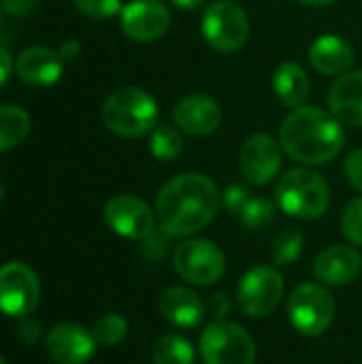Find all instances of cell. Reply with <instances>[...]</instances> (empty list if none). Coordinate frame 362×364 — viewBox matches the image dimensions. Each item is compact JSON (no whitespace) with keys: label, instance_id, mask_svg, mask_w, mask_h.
I'll return each instance as SVG.
<instances>
[{"label":"cell","instance_id":"obj_36","mask_svg":"<svg viewBox=\"0 0 362 364\" xmlns=\"http://www.w3.org/2000/svg\"><path fill=\"white\" fill-rule=\"evenodd\" d=\"M297 2L307 4V6H331V4H335L337 0H297Z\"/></svg>","mask_w":362,"mask_h":364},{"label":"cell","instance_id":"obj_22","mask_svg":"<svg viewBox=\"0 0 362 364\" xmlns=\"http://www.w3.org/2000/svg\"><path fill=\"white\" fill-rule=\"evenodd\" d=\"M30 134V115L11 105L0 107V154L17 147Z\"/></svg>","mask_w":362,"mask_h":364},{"label":"cell","instance_id":"obj_13","mask_svg":"<svg viewBox=\"0 0 362 364\" xmlns=\"http://www.w3.org/2000/svg\"><path fill=\"white\" fill-rule=\"evenodd\" d=\"M105 222L115 235L124 239L143 241L149 235H154L156 220L151 209L141 198L130 194H119L105 205Z\"/></svg>","mask_w":362,"mask_h":364},{"label":"cell","instance_id":"obj_11","mask_svg":"<svg viewBox=\"0 0 362 364\" xmlns=\"http://www.w3.org/2000/svg\"><path fill=\"white\" fill-rule=\"evenodd\" d=\"M241 175L254 186H267L282 168V145L267 132L252 134L239 154Z\"/></svg>","mask_w":362,"mask_h":364},{"label":"cell","instance_id":"obj_31","mask_svg":"<svg viewBox=\"0 0 362 364\" xmlns=\"http://www.w3.org/2000/svg\"><path fill=\"white\" fill-rule=\"evenodd\" d=\"M346 175L350 179V183L362 192V149H354L352 154H348L346 158Z\"/></svg>","mask_w":362,"mask_h":364},{"label":"cell","instance_id":"obj_17","mask_svg":"<svg viewBox=\"0 0 362 364\" xmlns=\"http://www.w3.org/2000/svg\"><path fill=\"white\" fill-rule=\"evenodd\" d=\"M307 58L320 75L341 77L350 73L354 64V49L346 38L337 34H322L309 45Z\"/></svg>","mask_w":362,"mask_h":364},{"label":"cell","instance_id":"obj_14","mask_svg":"<svg viewBox=\"0 0 362 364\" xmlns=\"http://www.w3.org/2000/svg\"><path fill=\"white\" fill-rule=\"evenodd\" d=\"M47 354L58 364H85L96 350L94 335L79 324H58L45 339Z\"/></svg>","mask_w":362,"mask_h":364},{"label":"cell","instance_id":"obj_23","mask_svg":"<svg viewBox=\"0 0 362 364\" xmlns=\"http://www.w3.org/2000/svg\"><path fill=\"white\" fill-rule=\"evenodd\" d=\"M154 364H194L192 343L179 335H164L154 346Z\"/></svg>","mask_w":362,"mask_h":364},{"label":"cell","instance_id":"obj_1","mask_svg":"<svg viewBox=\"0 0 362 364\" xmlns=\"http://www.w3.org/2000/svg\"><path fill=\"white\" fill-rule=\"evenodd\" d=\"M222 205L218 186L201 175L186 173L169 179L156 196V215L169 237H188L209 226Z\"/></svg>","mask_w":362,"mask_h":364},{"label":"cell","instance_id":"obj_7","mask_svg":"<svg viewBox=\"0 0 362 364\" xmlns=\"http://www.w3.org/2000/svg\"><path fill=\"white\" fill-rule=\"evenodd\" d=\"M288 318L301 335L320 337L335 318V301L326 288L303 284L288 299Z\"/></svg>","mask_w":362,"mask_h":364},{"label":"cell","instance_id":"obj_8","mask_svg":"<svg viewBox=\"0 0 362 364\" xmlns=\"http://www.w3.org/2000/svg\"><path fill=\"white\" fill-rule=\"evenodd\" d=\"M173 267L186 282L194 286H211L224 275L226 258L215 243L207 239H190L175 247Z\"/></svg>","mask_w":362,"mask_h":364},{"label":"cell","instance_id":"obj_9","mask_svg":"<svg viewBox=\"0 0 362 364\" xmlns=\"http://www.w3.org/2000/svg\"><path fill=\"white\" fill-rule=\"evenodd\" d=\"M41 299L38 277L28 264L6 262L0 267V311L13 318L30 316Z\"/></svg>","mask_w":362,"mask_h":364},{"label":"cell","instance_id":"obj_24","mask_svg":"<svg viewBox=\"0 0 362 364\" xmlns=\"http://www.w3.org/2000/svg\"><path fill=\"white\" fill-rule=\"evenodd\" d=\"M149 151L154 158L164 160V162L179 158V154L183 151L181 130L173 126H156L149 136Z\"/></svg>","mask_w":362,"mask_h":364},{"label":"cell","instance_id":"obj_30","mask_svg":"<svg viewBox=\"0 0 362 364\" xmlns=\"http://www.w3.org/2000/svg\"><path fill=\"white\" fill-rule=\"evenodd\" d=\"M252 198V194L247 192V188L233 183L226 188L224 196H222V205L226 207V211H230L233 215H239L243 211V207L247 205V200Z\"/></svg>","mask_w":362,"mask_h":364},{"label":"cell","instance_id":"obj_6","mask_svg":"<svg viewBox=\"0 0 362 364\" xmlns=\"http://www.w3.org/2000/svg\"><path fill=\"white\" fill-rule=\"evenodd\" d=\"M201 356L205 364H254L256 343L239 324L215 320L201 335Z\"/></svg>","mask_w":362,"mask_h":364},{"label":"cell","instance_id":"obj_27","mask_svg":"<svg viewBox=\"0 0 362 364\" xmlns=\"http://www.w3.org/2000/svg\"><path fill=\"white\" fill-rule=\"evenodd\" d=\"M92 335L100 346H117L128 335V322L119 314H107L94 324Z\"/></svg>","mask_w":362,"mask_h":364},{"label":"cell","instance_id":"obj_29","mask_svg":"<svg viewBox=\"0 0 362 364\" xmlns=\"http://www.w3.org/2000/svg\"><path fill=\"white\" fill-rule=\"evenodd\" d=\"M75 6L92 19H109L122 13V0H73Z\"/></svg>","mask_w":362,"mask_h":364},{"label":"cell","instance_id":"obj_4","mask_svg":"<svg viewBox=\"0 0 362 364\" xmlns=\"http://www.w3.org/2000/svg\"><path fill=\"white\" fill-rule=\"evenodd\" d=\"M331 190L326 179L309 168L288 171L275 188V205L299 220H318L326 213Z\"/></svg>","mask_w":362,"mask_h":364},{"label":"cell","instance_id":"obj_19","mask_svg":"<svg viewBox=\"0 0 362 364\" xmlns=\"http://www.w3.org/2000/svg\"><path fill=\"white\" fill-rule=\"evenodd\" d=\"M17 75L34 87H51L62 77V55L49 47H30L17 58Z\"/></svg>","mask_w":362,"mask_h":364},{"label":"cell","instance_id":"obj_18","mask_svg":"<svg viewBox=\"0 0 362 364\" xmlns=\"http://www.w3.org/2000/svg\"><path fill=\"white\" fill-rule=\"evenodd\" d=\"M362 258L354 247L333 245L320 252L314 264L316 277L326 286H348L361 273Z\"/></svg>","mask_w":362,"mask_h":364},{"label":"cell","instance_id":"obj_26","mask_svg":"<svg viewBox=\"0 0 362 364\" xmlns=\"http://www.w3.org/2000/svg\"><path fill=\"white\" fill-rule=\"evenodd\" d=\"M241 218V224L250 230H258V228H265L273 222L275 218V203L265 198V196H258V198H250L247 205L243 207V211L239 213Z\"/></svg>","mask_w":362,"mask_h":364},{"label":"cell","instance_id":"obj_3","mask_svg":"<svg viewBox=\"0 0 362 364\" xmlns=\"http://www.w3.org/2000/svg\"><path fill=\"white\" fill-rule=\"evenodd\" d=\"M158 102L141 87L126 85L115 90L102 105L105 126L124 139H137L151 132L158 124Z\"/></svg>","mask_w":362,"mask_h":364},{"label":"cell","instance_id":"obj_33","mask_svg":"<svg viewBox=\"0 0 362 364\" xmlns=\"http://www.w3.org/2000/svg\"><path fill=\"white\" fill-rule=\"evenodd\" d=\"M13 73V60H11V53L0 45V87L9 81Z\"/></svg>","mask_w":362,"mask_h":364},{"label":"cell","instance_id":"obj_32","mask_svg":"<svg viewBox=\"0 0 362 364\" xmlns=\"http://www.w3.org/2000/svg\"><path fill=\"white\" fill-rule=\"evenodd\" d=\"M2 9L15 17H23L28 13H32V9L36 6V0H0Z\"/></svg>","mask_w":362,"mask_h":364},{"label":"cell","instance_id":"obj_28","mask_svg":"<svg viewBox=\"0 0 362 364\" xmlns=\"http://www.w3.org/2000/svg\"><path fill=\"white\" fill-rule=\"evenodd\" d=\"M341 230L354 245H362V198L352 200L346 207L341 218Z\"/></svg>","mask_w":362,"mask_h":364},{"label":"cell","instance_id":"obj_2","mask_svg":"<svg viewBox=\"0 0 362 364\" xmlns=\"http://www.w3.org/2000/svg\"><path fill=\"white\" fill-rule=\"evenodd\" d=\"M280 145L292 160L318 166L341 154L346 132L331 111L303 105L284 119L280 128Z\"/></svg>","mask_w":362,"mask_h":364},{"label":"cell","instance_id":"obj_35","mask_svg":"<svg viewBox=\"0 0 362 364\" xmlns=\"http://www.w3.org/2000/svg\"><path fill=\"white\" fill-rule=\"evenodd\" d=\"M169 2L173 6L181 9V11H194V9H198V6L205 4V0H169Z\"/></svg>","mask_w":362,"mask_h":364},{"label":"cell","instance_id":"obj_25","mask_svg":"<svg viewBox=\"0 0 362 364\" xmlns=\"http://www.w3.org/2000/svg\"><path fill=\"white\" fill-rule=\"evenodd\" d=\"M303 252V235L297 228H286L282 230L275 241L271 243V262L277 267H288L290 262L299 260Z\"/></svg>","mask_w":362,"mask_h":364},{"label":"cell","instance_id":"obj_12","mask_svg":"<svg viewBox=\"0 0 362 364\" xmlns=\"http://www.w3.org/2000/svg\"><path fill=\"white\" fill-rule=\"evenodd\" d=\"M124 34L139 43H149L166 34L171 11L160 0H130L119 13Z\"/></svg>","mask_w":362,"mask_h":364},{"label":"cell","instance_id":"obj_5","mask_svg":"<svg viewBox=\"0 0 362 364\" xmlns=\"http://www.w3.org/2000/svg\"><path fill=\"white\" fill-rule=\"evenodd\" d=\"M205 41L220 53L239 51L250 36L247 13L233 0H213L207 4L201 21Z\"/></svg>","mask_w":362,"mask_h":364},{"label":"cell","instance_id":"obj_20","mask_svg":"<svg viewBox=\"0 0 362 364\" xmlns=\"http://www.w3.org/2000/svg\"><path fill=\"white\" fill-rule=\"evenodd\" d=\"M158 309L166 322L179 328H194L205 320L203 301L188 288H169L160 294Z\"/></svg>","mask_w":362,"mask_h":364},{"label":"cell","instance_id":"obj_38","mask_svg":"<svg viewBox=\"0 0 362 364\" xmlns=\"http://www.w3.org/2000/svg\"><path fill=\"white\" fill-rule=\"evenodd\" d=\"M0 196H2V192H0Z\"/></svg>","mask_w":362,"mask_h":364},{"label":"cell","instance_id":"obj_15","mask_svg":"<svg viewBox=\"0 0 362 364\" xmlns=\"http://www.w3.org/2000/svg\"><path fill=\"white\" fill-rule=\"evenodd\" d=\"M175 126L192 136H205L220 128L222 124V107L215 98L207 94H190L183 96L173 109Z\"/></svg>","mask_w":362,"mask_h":364},{"label":"cell","instance_id":"obj_16","mask_svg":"<svg viewBox=\"0 0 362 364\" xmlns=\"http://www.w3.org/2000/svg\"><path fill=\"white\" fill-rule=\"evenodd\" d=\"M329 109L346 126L362 128V70H350L331 85Z\"/></svg>","mask_w":362,"mask_h":364},{"label":"cell","instance_id":"obj_21","mask_svg":"<svg viewBox=\"0 0 362 364\" xmlns=\"http://www.w3.org/2000/svg\"><path fill=\"white\" fill-rule=\"evenodd\" d=\"M273 90L282 105L299 109L309 98V77L297 62H282L273 73Z\"/></svg>","mask_w":362,"mask_h":364},{"label":"cell","instance_id":"obj_34","mask_svg":"<svg viewBox=\"0 0 362 364\" xmlns=\"http://www.w3.org/2000/svg\"><path fill=\"white\" fill-rule=\"evenodd\" d=\"M81 53V43L79 41H66L60 49V55L62 60H73Z\"/></svg>","mask_w":362,"mask_h":364},{"label":"cell","instance_id":"obj_10","mask_svg":"<svg viewBox=\"0 0 362 364\" xmlns=\"http://www.w3.org/2000/svg\"><path fill=\"white\" fill-rule=\"evenodd\" d=\"M284 296V277L273 267L250 269L237 288V301L241 309L252 318L269 316Z\"/></svg>","mask_w":362,"mask_h":364},{"label":"cell","instance_id":"obj_37","mask_svg":"<svg viewBox=\"0 0 362 364\" xmlns=\"http://www.w3.org/2000/svg\"><path fill=\"white\" fill-rule=\"evenodd\" d=\"M0 364H4V360H2V358H0Z\"/></svg>","mask_w":362,"mask_h":364}]
</instances>
